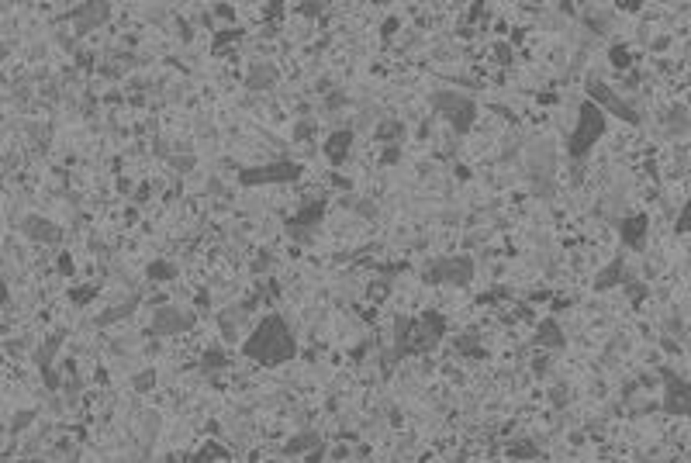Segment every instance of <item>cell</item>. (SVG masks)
<instances>
[{
    "mask_svg": "<svg viewBox=\"0 0 691 463\" xmlns=\"http://www.w3.org/2000/svg\"><path fill=\"white\" fill-rule=\"evenodd\" d=\"M245 353H249L252 360H263V363H280V360H287V356L294 353V342L287 336V325L277 318V315H270V318L252 332V339H245Z\"/></svg>",
    "mask_w": 691,
    "mask_h": 463,
    "instance_id": "1",
    "label": "cell"
},
{
    "mask_svg": "<svg viewBox=\"0 0 691 463\" xmlns=\"http://www.w3.org/2000/svg\"><path fill=\"white\" fill-rule=\"evenodd\" d=\"M190 325V318H183L176 308H166V311H156V332H166V336H173V332H183Z\"/></svg>",
    "mask_w": 691,
    "mask_h": 463,
    "instance_id": "2",
    "label": "cell"
},
{
    "mask_svg": "<svg viewBox=\"0 0 691 463\" xmlns=\"http://www.w3.org/2000/svg\"><path fill=\"white\" fill-rule=\"evenodd\" d=\"M25 235L32 242H59V228H52L45 218H28L25 221Z\"/></svg>",
    "mask_w": 691,
    "mask_h": 463,
    "instance_id": "3",
    "label": "cell"
},
{
    "mask_svg": "<svg viewBox=\"0 0 691 463\" xmlns=\"http://www.w3.org/2000/svg\"><path fill=\"white\" fill-rule=\"evenodd\" d=\"M311 446H318V436L315 432H301L297 439L287 443V453H301V450H311Z\"/></svg>",
    "mask_w": 691,
    "mask_h": 463,
    "instance_id": "4",
    "label": "cell"
},
{
    "mask_svg": "<svg viewBox=\"0 0 691 463\" xmlns=\"http://www.w3.org/2000/svg\"><path fill=\"white\" fill-rule=\"evenodd\" d=\"M149 277H153V280H173V277H176V266H173V263H163V259H156V263L149 266Z\"/></svg>",
    "mask_w": 691,
    "mask_h": 463,
    "instance_id": "5",
    "label": "cell"
}]
</instances>
